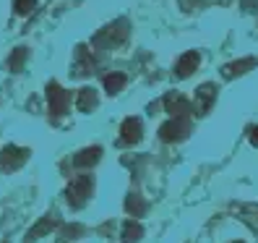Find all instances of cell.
Masks as SVG:
<instances>
[{"mask_svg":"<svg viewBox=\"0 0 258 243\" xmlns=\"http://www.w3.org/2000/svg\"><path fill=\"white\" fill-rule=\"evenodd\" d=\"M92 191H94V178L92 175H76L66 188V199H68L71 207L81 209L89 199H92Z\"/></svg>","mask_w":258,"mask_h":243,"instance_id":"obj_1","label":"cell"},{"mask_svg":"<svg viewBox=\"0 0 258 243\" xmlns=\"http://www.w3.org/2000/svg\"><path fill=\"white\" fill-rule=\"evenodd\" d=\"M190 133V118H170L164 126H159L162 141H183Z\"/></svg>","mask_w":258,"mask_h":243,"instance_id":"obj_2","label":"cell"},{"mask_svg":"<svg viewBox=\"0 0 258 243\" xmlns=\"http://www.w3.org/2000/svg\"><path fill=\"white\" fill-rule=\"evenodd\" d=\"M141 136H144L141 118H125L123 126H120V139L117 141L123 144V147H133V144L141 141Z\"/></svg>","mask_w":258,"mask_h":243,"instance_id":"obj_3","label":"cell"},{"mask_svg":"<svg viewBox=\"0 0 258 243\" xmlns=\"http://www.w3.org/2000/svg\"><path fill=\"white\" fill-rule=\"evenodd\" d=\"M164 108L170 113V118H190L193 113V105L180 94V92H170L164 97Z\"/></svg>","mask_w":258,"mask_h":243,"instance_id":"obj_4","label":"cell"},{"mask_svg":"<svg viewBox=\"0 0 258 243\" xmlns=\"http://www.w3.org/2000/svg\"><path fill=\"white\" fill-rule=\"evenodd\" d=\"M47 102H50V113L55 115V118H60V115H66V110H68V92L60 84H50L47 86Z\"/></svg>","mask_w":258,"mask_h":243,"instance_id":"obj_5","label":"cell"},{"mask_svg":"<svg viewBox=\"0 0 258 243\" xmlns=\"http://www.w3.org/2000/svg\"><path fill=\"white\" fill-rule=\"evenodd\" d=\"M29 160V149H21V147H6L0 152V168L3 170H16Z\"/></svg>","mask_w":258,"mask_h":243,"instance_id":"obj_6","label":"cell"},{"mask_svg":"<svg viewBox=\"0 0 258 243\" xmlns=\"http://www.w3.org/2000/svg\"><path fill=\"white\" fill-rule=\"evenodd\" d=\"M232 215L240 220V222H245L248 225V230L258 235V204H232Z\"/></svg>","mask_w":258,"mask_h":243,"instance_id":"obj_7","label":"cell"},{"mask_svg":"<svg viewBox=\"0 0 258 243\" xmlns=\"http://www.w3.org/2000/svg\"><path fill=\"white\" fill-rule=\"evenodd\" d=\"M217 102V86L214 84H201L199 92H196V113L206 115Z\"/></svg>","mask_w":258,"mask_h":243,"instance_id":"obj_8","label":"cell"},{"mask_svg":"<svg viewBox=\"0 0 258 243\" xmlns=\"http://www.w3.org/2000/svg\"><path fill=\"white\" fill-rule=\"evenodd\" d=\"M199 63H201V55L196 53V50H193V53H185V55H180L177 66H175V76H177V79H188L190 73H196Z\"/></svg>","mask_w":258,"mask_h":243,"instance_id":"obj_9","label":"cell"},{"mask_svg":"<svg viewBox=\"0 0 258 243\" xmlns=\"http://www.w3.org/2000/svg\"><path fill=\"white\" fill-rule=\"evenodd\" d=\"M125 37H128V21H125V19H120V21H115L112 26L104 29V32L97 37V42L110 39V44H120V42H125Z\"/></svg>","mask_w":258,"mask_h":243,"instance_id":"obj_10","label":"cell"},{"mask_svg":"<svg viewBox=\"0 0 258 243\" xmlns=\"http://www.w3.org/2000/svg\"><path fill=\"white\" fill-rule=\"evenodd\" d=\"M94 73V60L89 55V50L84 44H79V50H76V63H73V76H89Z\"/></svg>","mask_w":258,"mask_h":243,"instance_id":"obj_11","label":"cell"},{"mask_svg":"<svg viewBox=\"0 0 258 243\" xmlns=\"http://www.w3.org/2000/svg\"><path fill=\"white\" fill-rule=\"evenodd\" d=\"M99 157H102V147H86L73 155V165L76 168H92V165L99 162Z\"/></svg>","mask_w":258,"mask_h":243,"instance_id":"obj_12","label":"cell"},{"mask_svg":"<svg viewBox=\"0 0 258 243\" xmlns=\"http://www.w3.org/2000/svg\"><path fill=\"white\" fill-rule=\"evenodd\" d=\"M258 60L255 58H242V60H235V63H227L222 68V76L224 79H235V76H242V73H248L250 68H255Z\"/></svg>","mask_w":258,"mask_h":243,"instance_id":"obj_13","label":"cell"},{"mask_svg":"<svg viewBox=\"0 0 258 243\" xmlns=\"http://www.w3.org/2000/svg\"><path fill=\"white\" fill-rule=\"evenodd\" d=\"M79 110L81 113H92V110H97V105H99V97H97V92L92 86H84V89H79Z\"/></svg>","mask_w":258,"mask_h":243,"instance_id":"obj_14","label":"cell"},{"mask_svg":"<svg viewBox=\"0 0 258 243\" xmlns=\"http://www.w3.org/2000/svg\"><path fill=\"white\" fill-rule=\"evenodd\" d=\"M141 235H144V227L136 220H128L123 225V233H120V243H139Z\"/></svg>","mask_w":258,"mask_h":243,"instance_id":"obj_15","label":"cell"},{"mask_svg":"<svg viewBox=\"0 0 258 243\" xmlns=\"http://www.w3.org/2000/svg\"><path fill=\"white\" fill-rule=\"evenodd\" d=\"M125 212L131 217H144V212H146V202L141 199L139 193H128V199H125Z\"/></svg>","mask_w":258,"mask_h":243,"instance_id":"obj_16","label":"cell"},{"mask_svg":"<svg viewBox=\"0 0 258 243\" xmlns=\"http://www.w3.org/2000/svg\"><path fill=\"white\" fill-rule=\"evenodd\" d=\"M125 81H128L125 73H107L104 76V89H107V94H117L125 86Z\"/></svg>","mask_w":258,"mask_h":243,"instance_id":"obj_17","label":"cell"},{"mask_svg":"<svg viewBox=\"0 0 258 243\" xmlns=\"http://www.w3.org/2000/svg\"><path fill=\"white\" fill-rule=\"evenodd\" d=\"M55 225H57V217H55V215H50V217H44V220H42V222H39V225L34 227V230L29 233V240H37V238H39L42 233H50V230H52Z\"/></svg>","mask_w":258,"mask_h":243,"instance_id":"obj_18","label":"cell"},{"mask_svg":"<svg viewBox=\"0 0 258 243\" xmlns=\"http://www.w3.org/2000/svg\"><path fill=\"white\" fill-rule=\"evenodd\" d=\"M37 6V0H13V8H16L19 16H26V13H32Z\"/></svg>","mask_w":258,"mask_h":243,"instance_id":"obj_19","label":"cell"},{"mask_svg":"<svg viewBox=\"0 0 258 243\" xmlns=\"http://www.w3.org/2000/svg\"><path fill=\"white\" fill-rule=\"evenodd\" d=\"M24 58H26V50H24V47H16L13 58L8 60V68H11V71H19V68H21V63H24Z\"/></svg>","mask_w":258,"mask_h":243,"instance_id":"obj_20","label":"cell"},{"mask_svg":"<svg viewBox=\"0 0 258 243\" xmlns=\"http://www.w3.org/2000/svg\"><path fill=\"white\" fill-rule=\"evenodd\" d=\"M63 240H73L76 235H84V225H68V227H63Z\"/></svg>","mask_w":258,"mask_h":243,"instance_id":"obj_21","label":"cell"},{"mask_svg":"<svg viewBox=\"0 0 258 243\" xmlns=\"http://www.w3.org/2000/svg\"><path fill=\"white\" fill-rule=\"evenodd\" d=\"M201 3H204V0H180V8H183V11H196Z\"/></svg>","mask_w":258,"mask_h":243,"instance_id":"obj_22","label":"cell"},{"mask_svg":"<svg viewBox=\"0 0 258 243\" xmlns=\"http://www.w3.org/2000/svg\"><path fill=\"white\" fill-rule=\"evenodd\" d=\"M248 139L253 147H258V126H248Z\"/></svg>","mask_w":258,"mask_h":243,"instance_id":"obj_23","label":"cell"},{"mask_svg":"<svg viewBox=\"0 0 258 243\" xmlns=\"http://www.w3.org/2000/svg\"><path fill=\"white\" fill-rule=\"evenodd\" d=\"M237 243H240V240H237Z\"/></svg>","mask_w":258,"mask_h":243,"instance_id":"obj_24","label":"cell"}]
</instances>
